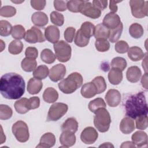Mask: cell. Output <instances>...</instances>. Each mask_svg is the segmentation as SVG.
<instances>
[{
  "label": "cell",
  "mask_w": 148,
  "mask_h": 148,
  "mask_svg": "<svg viewBox=\"0 0 148 148\" xmlns=\"http://www.w3.org/2000/svg\"><path fill=\"white\" fill-rule=\"evenodd\" d=\"M25 86L23 77L14 72L3 75L0 80L1 94L8 99H17L21 97L25 92Z\"/></svg>",
  "instance_id": "obj_1"
},
{
  "label": "cell",
  "mask_w": 148,
  "mask_h": 148,
  "mask_svg": "<svg viewBox=\"0 0 148 148\" xmlns=\"http://www.w3.org/2000/svg\"><path fill=\"white\" fill-rule=\"evenodd\" d=\"M126 115L132 119L147 115L148 108L146 96L143 92H139L130 96L124 105Z\"/></svg>",
  "instance_id": "obj_2"
},
{
  "label": "cell",
  "mask_w": 148,
  "mask_h": 148,
  "mask_svg": "<svg viewBox=\"0 0 148 148\" xmlns=\"http://www.w3.org/2000/svg\"><path fill=\"white\" fill-rule=\"evenodd\" d=\"M83 80V77L80 73L73 72L58 83V88L64 94H72L82 86Z\"/></svg>",
  "instance_id": "obj_3"
},
{
  "label": "cell",
  "mask_w": 148,
  "mask_h": 148,
  "mask_svg": "<svg viewBox=\"0 0 148 148\" xmlns=\"http://www.w3.org/2000/svg\"><path fill=\"white\" fill-rule=\"evenodd\" d=\"M95 114L94 124L95 128L101 132L108 131L111 123V117L108 111L105 108H101Z\"/></svg>",
  "instance_id": "obj_4"
},
{
  "label": "cell",
  "mask_w": 148,
  "mask_h": 148,
  "mask_svg": "<svg viewBox=\"0 0 148 148\" xmlns=\"http://www.w3.org/2000/svg\"><path fill=\"white\" fill-rule=\"evenodd\" d=\"M55 55L57 60L61 62L68 61L71 57V47L64 40H60L54 44Z\"/></svg>",
  "instance_id": "obj_5"
},
{
  "label": "cell",
  "mask_w": 148,
  "mask_h": 148,
  "mask_svg": "<svg viewBox=\"0 0 148 148\" xmlns=\"http://www.w3.org/2000/svg\"><path fill=\"white\" fill-rule=\"evenodd\" d=\"M12 131L18 142L24 143L28 140L29 137L28 127L24 121L21 120L16 121L13 124Z\"/></svg>",
  "instance_id": "obj_6"
},
{
  "label": "cell",
  "mask_w": 148,
  "mask_h": 148,
  "mask_svg": "<svg viewBox=\"0 0 148 148\" xmlns=\"http://www.w3.org/2000/svg\"><path fill=\"white\" fill-rule=\"evenodd\" d=\"M68 106L66 104L57 102L53 104L49 108L47 116V121H56L60 119L68 111Z\"/></svg>",
  "instance_id": "obj_7"
},
{
  "label": "cell",
  "mask_w": 148,
  "mask_h": 148,
  "mask_svg": "<svg viewBox=\"0 0 148 148\" xmlns=\"http://www.w3.org/2000/svg\"><path fill=\"white\" fill-rule=\"evenodd\" d=\"M148 1L143 0H131L130 5L131 13L134 17L138 18L147 16Z\"/></svg>",
  "instance_id": "obj_8"
},
{
  "label": "cell",
  "mask_w": 148,
  "mask_h": 148,
  "mask_svg": "<svg viewBox=\"0 0 148 148\" xmlns=\"http://www.w3.org/2000/svg\"><path fill=\"white\" fill-rule=\"evenodd\" d=\"M24 40L29 43H40L45 41L46 38L41 31L36 27H32L28 29L24 36Z\"/></svg>",
  "instance_id": "obj_9"
},
{
  "label": "cell",
  "mask_w": 148,
  "mask_h": 148,
  "mask_svg": "<svg viewBox=\"0 0 148 148\" xmlns=\"http://www.w3.org/2000/svg\"><path fill=\"white\" fill-rule=\"evenodd\" d=\"M82 14L93 19L99 18L101 14V11L95 8L91 2L84 1L80 12Z\"/></svg>",
  "instance_id": "obj_10"
},
{
  "label": "cell",
  "mask_w": 148,
  "mask_h": 148,
  "mask_svg": "<svg viewBox=\"0 0 148 148\" xmlns=\"http://www.w3.org/2000/svg\"><path fill=\"white\" fill-rule=\"evenodd\" d=\"M98 137L97 131L92 127L85 128L80 134L81 140L86 145L93 144L97 140Z\"/></svg>",
  "instance_id": "obj_11"
},
{
  "label": "cell",
  "mask_w": 148,
  "mask_h": 148,
  "mask_svg": "<svg viewBox=\"0 0 148 148\" xmlns=\"http://www.w3.org/2000/svg\"><path fill=\"white\" fill-rule=\"evenodd\" d=\"M66 74V67L61 64H58L53 66L49 71V76L50 79L57 82L64 78Z\"/></svg>",
  "instance_id": "obj_12"
},
{
  "label": "cell",
  "mask_w": 148,
  "mask_h": 148,
  "mask_svg": "<svg viewBox=\"0 0 148 148\" xmlns=\"http://www.w3.org/2000/svg\"><path fill=\"white\" fill-rule=\"evenodd\" d=\"M121 23L119 16L116 13L110 12L104 17L102 24L109 29H113L117 28Z\"/></svg>",
  "instance_id": "obj_13"
},
{
  "label": "cell",
  "mask_w": 148,
  "mask_h": 148,
  "mask_svg": "<svg viewBox=\"0 0 148 148\" xmlns=\"http://www.w3.org/2000/svg\"><path fill=\"white\" fill-rule=\"evenodd\" d=\"M105 100L110 107L117 106L121 100L120 92L116 89H110L105 95Z\"/></svg>",
  "instance_id": "obj_14"
},
{
  "label": "cell",
  "mask_w": 148,
  "mask_h": 148,
  "mask_svg": "<svg viewBox=\"0 0 148 148\" xmlns=\"http://www.w3.org/2000/svg\"><path fill=\"white\" fill-rule=\"evenodd\" d=\"M59 29L55 25H49L45 30V38L50 43H56L60 38Z\"/></svg>",
  "instance_id": "obj_15"
},
{
  "label": "cell",
  "mask_w": 148,
  "mask_h": 148,
  "mask_svg": "<svg viewBox=\"0 0 148 148\" xmlns=\"http://www.w3.org/2000/svg\"><path fill=\"white\" fill-rule=\"evenodd\" d=\"M131 139L134 144L139 147L145 146L147 145V135L142 131H138L133 134Z\"/></svg>",
  "instance_id": "obj_16"
},
{
  "label": "cell",
  "mask_w": 148,
  "mask_h": 148,
  "mask_svg": "<svg viewBox=\"0 0 148 148\" xmlns=\"http://www.w3.org/2000/svg\"><path fill=\"white\" fill-rule=\"evenodd\" d=\"M60 142L63 147L72 146L76 142V136L74 133L69 131H62L60 136Z\"/></svg>",
  "instance_id": "obj_17"
},
{
  "label": "cell",
  "mask_w": 148,
  "mask_h": 148,
  "mask_svg": "<svg viewBox=\"0 0 148 148\" xmlns=\"http://www.w3.org/2000/svg\"><path fill=\"white\" fill-rule=\"evenodd\" d=\"M55 143L56 137L51 132H46L41 136L39 143L36 146V147H51Z\"/></svg>",
  "instance_id": "obj_18"
},
{
  "label": "cell",
  "mask_w": 148,
  "mask_h": 148,
  "mask_svg": "<svg viewBox=\"0 0 148 148\" xmlns=\"http://www.w3.org/2000/svg\"><path fill=\"white\" fill-rule=\"evenodd\" d=\"M80 92L83 97L91 98L98 94V91L95 84L91 82L83 84L82 87Z\"/></svg>",
  "instance_id": "obj_19"
},
{
  "label": "cell",
  "mask_w": 148,
  "mask_h": 148,
  "mask_svg": "<svg viewBox=\"0 0 148 148\" xmlns=\"http://www.w3.org/2000/svg\"><path fill=\"white\" fill-rule=\"evenodd\" d=\"M119 128L120 131L124 134L131 133L135 128L134 120L129 117L123 118L120 122Z\"/></svg>",
  "instance_id": "obj_20"
},
{
  "label": "cell",
  "mask_w": 148,
  "mask_h": 148,
  "mask_svg": "<svg viewBox=\"0 0 148 148\" xmlns=\"http://www.w3.org/2000/svg\"><path fill=\"white\" fill-rule=\"evenodd\" d=\"M142 75V72L140 68L137 66H132L127 71L126 77L127 80L131 83L138 82Z\"/></svg>",
  "instance_id": "obj_21"
},
{
  "label": "cell",
  "mask_w": 148,
  "mask_h": 148,
  "mask_svg": "<svg viewBox=\"0 0 148 148\" xmlns=\"http://www.w3.org/2000/svg\"><path fill=\"white\" fill-rule=\"evenodd\" d=\"M32 23L37 27H44L48 23V17L44 12H37L32 14L31 16Z\"/></svg>",
  "instance_id": "obj_22"
},
{
  "label": "cell",
  "mask_w": 148,
  "mask_h": 148,
  "mask_svg": "<svg viewBox=\"0 0 148 148\" xmlns=\"http://www.w3.org/2000/svg\"><path fill=\"white\" fill-rule=\"evenodd\" d=\"M42 87L43 83L40 80L32 77L28 82L27 91L30 94H36L40 91Z\"/></svg>",
  "instance_id": "obj_23"
},
{
  "label": "cell",
  "mask_w": 148,
  "mask_h": 148,
  "mask_svg": "<svg viewBox=\"0 0 148 148\" xmlns=\"http://www.w3.org/2000/svg\"><path fill=\"white\" fill-rule=\"evenodd\" d=\"M108 80L113 85H118L123 80V73L117 68H112L108 73Z\"/></svg>",
  "instance_id": "obj_24"
},
{
  "label": "cell",
  "mask_w": 148,
  "mask_h": 148,
  "mask_svg": "<svg viewBox=\"0 0 148 148\" xmlns=\"http://www.w3.org/2000/svg\"><path fill=\"white\" fill-rule=\"evenodd\" d=\"M110 29L106 27L102 23L98 24L95 27L94 36L96 39L109 38Z\"/></svg>",
  "instance_id": "obj_25"
},
{
  "label": "cell",
  "mask_w": 148,
  "mask_h": 148,
  "mask_svg": "<svg viewBox=\"0 0 148 148\" xmlns=\"http://www.w3.org/2000/svg\"><path fill=\"white\" fill-rule=\"evenodd\" d=\"M128 56L132 61H138L145 57V53L138 46H132L128 50Z\"/></svg>",
  "instance_id": "obj_26"
},
{
  "label": "cell",
  "mask_w": 148,
  "mask_h": 148,
  "mask_svg": "<svg viewBox=\"0 0 148 148\" xmlns=\"http://www.w3.org/2000/svg\"><path fill=\"white\" fill-rule=\"evenodd\" d=\"M77 129L78 123L76 119L73 117L67 119L61 126V130L62 131H69L74 134L77 131Z\"/></svg>",
  "instance_id": "obj_27"
},
{
  "label": "cell",
  "mask_w": 148,
  "mask_h": 148,
  "mask_svg": "<svg viewBox=\"0 0 148 148\" xmlns=\"http://www.w3.org/2000/svg\"><path fill=\"white\" fill-rule=\"evenodd\" d=\"M58 93L53 87H48L43 92V99L47 103H53L58 99Z\"/></svg>",
  "instance_id": "obj_28"
},
{
  "label": "cell",
  "mask_w": 148,
  "mask_h": 148,
  "mask_svg": "<svg viewBox=\"0 0 148 148\" xmlns=\"http://www.w3.org/2000/svg\"><path fill=\"white\" fill-rule=\"evenodd\" d=\"M37 66V62L35 59L25 57L24 58L21 62V66L23 71L30 72L34 71Z\"/></svg>",
  "instance_id": "obj_29"
},
{
  "label": "cell",
  "mask_w": 148,
  "mask_h": 148,
  "mask_svg": "<svg viewBox=\"0 0 148 148\" xmlns=\"http://www.w3.org/2000/svg\"><path fill=\"white\" fill-rule=\"evenodd\" d=\"M28 99L26 98H22L14 103V106L16 111L20 114H25L27 113L29 109L28 106Z\"/></svg>",
  "instance_id": "obj_30"
},
{
  "label": "cell",
  "mask_w": 148,
  "mask_h": 148,
  "mask_svg": "<svg viewBox=\"0 0 148 148\" xmlns=\"http://www.w3.org/2000/svg\"><path fill=\"white\" fill-rule=\"evenodd\" d=\"M79 30L84 36L90 38L94 34L95 26L91 22L86 21L82 24Z\"/></svg>",
  "instance_id": "obj_31"
},
{
  "label": "cell",
  "mask_w": 148,
  "mask_h": 148,
  "mask_svg": "<svg viewBox=\"0 0 148 148\" xmlns=\"http://www.w3.org/2000/svg\"><path fill=\"white\" fill-rule=\"evenodd\" d=\"M106 106V105L105 102L101 98H95L91 101L88 104L89 110L94 113H95L99 109L105 108Z\"/></svg>",
  "instance_id": "obj_32"
},
{
  "label": "cell",
  "mask_w": 148,
  "mask_h": 148,
  "mask_svg": "<svg viewBox=\"0 0 148 148\" xmlns=\"http://www.w3.org/2000/svg\"><path fill=\"white\" fill-rule=\"evenodd\" d=\"M129 33L132 38L138 39L142 36L144 30L142 26L139 23H133L129 28Z\"/></svg>",
  "instance_id": "obj_33"
},
{
  "label": "cell",
  "mask_w": 148,
  "mask_h": 148,
  "mask_svg": "<svg viewBox=\"0 0 148 148\" xmlns=\"http://www.w3.org/2000/svg\"><path fill=\"white\" fill-rule=\"evenodd\" d=\"M49 74V68L45 65H41L38 66L33 72L34 77L39 80H42L46 78Z\"/></svg>",
  "instance_id": "obj_34"
},
{
  "label": "cell",
  "mask_w": 148,
  "mask_h": 148,
  "mask_svg": "<svg viewBox=\"0 0 148 148\" xmlns=\"http://www.w3.org/2000/svg\"><path fill=\"white\" fill-rule=\"evenodd\" d=\"M23 43L20 40H12L9 45L8 50L9 52L14 55L18 54L23 51Z\"/></svg>",
  "instance_id": "obj_35"
},
{
  "label": "cell",
  "mask_w": 148,
  "mask_h": 148,
  "mask_svg": "<svg viewBox=\"0 0 148 148\" xmlns=\"http://www.w3.org/2000/svg\"><path fill=\"white\" fill-rule=\"evenodd\" d=\"M40 58L44 62L50 64L55 61L56 57L50 49H45L41 52Z\"/></svg>",
  "instance_id": "obj_36"
},
{
  "label": "cell",
  "mask_w": 148,
  "mask_h": 148,
  "mask_svg": "<svg viewBox=\"0 0 148 148\" xmlns=\"http://www.w3.org/2000/svg\"><path fill=\"white\" fill-rule=\"evenodd\" d=\"M123 29V25L121 22L117 28L113 29H110V34L109 36V41L112 43L117 42L121 35Z\"/></svg>",
  "instance_id": "obj_37"
},
{
  "label": "cell",
  "mask_w": 148,
  "mask_h": 148,
  "mask_svg": "<svg viewBox=\"0 0 148 148\" xmlns=\"http://www.w3.org/2000/svg\"><path fill=\"white\" fill-rule=\"evenodd\" d=\"M90 38H88L84 36L79 29L77 30L75 36V43L79 47H83L86 46L89 43Z\"/></svg>",
  "instance_id": "obj_38"
},
{
  "label": "cell",
  "mask_w": 148,
  "mask_h": 148,
  "mask_svg": "<svg viewBox=\"0 0 148 148\" xmlns=\"http://www.w3.org/2000/svg\"><path fill=\"white\" fill-rule=\"evenodd\" d=\"M84 1L71 0L66 2V6L68 9L73 13L80 12Z\"/></svg>",
  "instance_id": "obj_39"
},
{
  "label": "cell",
  "mask_w": 148,
  "mask_h": 148,
  "mask_svg": "<svg viewBox=\"0 0 148 148\" xmlns=\"http://www.w3.org/2000/svg\"><path fill=\"white\" fill-rule=\"evenodd\" d=\"M91 82L96 86L98 91V94H101L105 91L107 86L103 77L101 76H97Z\"/></svg>",
  "instance_id": "obj_40"
},
{
  "label": "cell",
  "mask_w": 148,
  "mask_h": 148,
  "mask_svg": "<svg viewBox=\"0 0 148 148\" xmlns=\"http://www.w3.org/2000/svg\"><path fill=\"white\" fill-rule=\"evenodd\" d=\"M25 30L21 25H16L13 27L12 31V36L13 38L20 40L24 38L25 34Z\"/></svg>",
  "instance_id": "obj_41"
},
{
  "label": "cell",
  "mask_w": 148,
  "mask_h": 148,
  "mask_svg": "<svg viewBox=\"0 0 148 148\" xmlns=\"http://www.w3.org/2000/svg\"><path fill=\"white\" fill-rule=\"evenodd\" d=\"M12 26L11 24L6 20L0 21V35L2 36H8L12 34Z\"/></svg>",
  "instance_id": "obj_42"
},
{
  "label": "cell",
  "mask_w": 148,
  "mask_h": 148,
  "mask_svg": "<svg viewBox=\"0 0 148 148\" xmlns=\"http://www.w3.org/2000/svg\"><path fill=\"white\" fill-rule=\"evenodd\" d=\"M95 46L97 51L99 52H105L110 48L109 42L105 39H96Z\"/></svg>",
  "instance_id": "obj_43"
},
{
  "label": "cell",
  "mask_w": 148,
  "mask_h": 148,
  "mask_svg": "<svg viewBox=\"0 0 148 148\" xmlns=\"http://www.w3.org/2000/svg\"><path fill=\"white\" fill-rule=\"evenodd\" d=\"M127 65L126 60L124 58L120 57H114L111 62V66L112 68L119 69L121 71L125 69L127 67Z\"/></svg>",
  "instance_id": "obj_44"
},
{
  "label": "cell",
  "mask_w": 148,
  "mask_h": 148,
  "mask_svg": "<svg viewBox=\"0 0 148 148\" xmlns=\"http://www.w3.org/2000/svg\"><path fill=\"white\" fill-rule=\"evenodd\" d=\"M13 111L11 108L4 104L0 105V119L8 120L12 117Z\"/></svg>",
  "instance_id": "obj_45"
},
{
  "label": "cell",
  "mask_w": 148,
  "mask_h": 148,
  "mask_svg": "<svg viewBox=\"0 0 148 148\" xmlns=\"http://www.w3.org/2000/svg\"><path fill=\"white\" fill-rule=\"evenodd\" d=\"M50 20L51 23L57 26H62L64 23L63 14L56 11H53L51 13Z\"/></svg>",
  "instance_id": "obj_46"
},
{
  "label": "cell",
  "mask_w": 148,
  "mask_h": 148,
  "mask_svg": "<svg viewBox=\"0 0 148 148\" xmlns=\"http://www.w3.org/2000/svg\"><path fill=\"white\" fill-rule=\"evenodd\" d=\"M16 13V9L12 6H4L1 8L0 15L5 17H10L14 16Z\"/></svg>",
  "instance_id": "obj_47"
},
{
  "label": "cell",
  "mask_w": 148,
  "mask_h": 148,
  "mask_svg": "<svg viewBox=\"0 0 148 148\" xmlns=\"http://www.w3.org/2000/svg\"><path fill=\"white\" fill-rule=\"evenodd\" d=\"M136 128L138 130H144L148 126V119L147 115H143L136 117Z\"/></svg>",
  "instance_id": "obj_48"
},
{
  "label": "cell",
  "mask_w": 148,
  "mask_h": 148,
  "mask_svg": "<svg viewBox=\"0 0 148 148\" xmlns=\"http://www.w3.org/2000/svg\"><path fill=\"white\" fill-rule=\"evenodd\" d=\"M115 50L120 54H124L128 51L129 49V46L128 43L124 40H120L116 43L114 46Z\"/></svg>",
  "instance_id": "obj_49"
},
{
  "label": "cell",
  "mask_w": 148,
  "mask_h": 148,
  "mask_svg": "<svg viewBox=\"0 0 148 148\" xmlns=\"http://www.w3.org/2000/svg\"><path fill=\"white\" fill-rule=\"evenodd\" d=\"M76 29L75 28L70 27L66 28L64 31V36L65 40L69 43H72L75 36Z\"/></svg>",
  "instance_id": "obj_50"
},
{
  "label": "cell",
  "mask_w": 148,
  "mask_h": 148,
  "mask_svg": "<svg viewBox=\"0 0 148 148\" xmlns=\"http://www.w3.org/2000/svg\"><path fill=\"white\" fill-rule=\"evenodd\" d=\"M40 105V99L38 97H32L28 99V106L29 110L35 109Z\"/></svg>",
  "instance_id": "obj_51"
},
{
  "label": "cell",
  "mask_w": 148,
  "mask_h": 148,
  "mask_svg": "<svg viewBox=\"0 0 148 148\" xmlns=\"http://www.w3.org/2000/svg\"><path fill=\"white\" fill-rule=\"evenodd\" d=\"M31 6L35 10H43L46 4V1L45 0L42 1H36V0H31L30 1Z\"/></svg>",
  "instance_id": "obj_52"
},
{
  "label": "cell",
  "mask_w": 148,
  "mask_h": 148,
  "mask_svg": "<svg viewBox=\"0 0 148 148\" xmlns=\"http://www.w3.org/2000/svg\"><path fill=\"white\" fill-rule=\"evenodd\" d=\"M25 55L26 57L36 59L38 56V51L36 47H28L25 50Z\"/></svg>",
  "instance_id": "obj_53"
},
{
  "label": "cell",
  "mask_w": 148,
  "mask_h": 148,
  "mask_svg": "<svg viewBox=\"0 0 148 148\" xmlns=\"http://www.w3.org/2000/svg\"><path fill=\"white\" fill-rule=\"evenodd\" d=\"M54 6L56 10L60 12L65 11L67 9L66 2L64 1H54L53 2Z\"/></svg>",
  "instance_id": "obj_54"
},
{
  "label": "cell",
  "mask_w": 148,
  "mask_h": 148,
  "mask_svg": "<svg viewBox=\"0 0 148 148\" xmlns=\"http://www.w3.org/2000/svg\"><path fill=\"white\" fill-rule=\"evenodd\" d=\"M95 8L98 9L99 10H105L108 5V1H99L95 0L92 1V3Z\"/></svg>",
  "instance_id": "obj_55"
},
{
  "label": "cell",
  "mask_w": 148,
  "mask_h": 148,
  "mask_svg": "<svg viewBox=\"0 0 148 148\" xmlns=\"http://www.w3.org/2000/svg\"><path fill=\"white\" fill-rule=\"evenodd\" d=\"M121 1H109V9L112 13H116L117 11L118 8L117 6V3H120Z\"/></svg>",
  "instance_id": "obj_56"
},
{
  "label": "cell",
  "mask_w": 148,
  "mask_h": 148,
  "mask_svg": "<svg viewBox=\"0 0 148 148\" xmlns=\"http://www.w3.org/2000/svg\"><path fill=\"white\" fill-rule=\"evenodd\" d=\"M141 83L142 86L145 88L147 89V73H145L143 76H142L141 79Z\"/></svg>",
  "instance_id": "obj_57"
},
{
  "label": "cell",
  "mask_w": 148,
  "mask_h": 148,
  "mask_svg": "<svg viewBox=\"0 0 148 148\" xmlns=\"http://www.w3.org/2000/svg\"><path fill=\"white\" fill-rule=\"evenodd\" d=\"M135 145L132 142L130 141H126L122 143V145L120 146V147H135Z\"/></svg>",
  "instance_id": "obj_58"
},
{
  "label": "cell",
  "mask_w": 148,
  "mask_h": 148,
  "mask_svg": "<svg viewBox=\"0 0 148 148\" xmlns=\"http://www.w3.org/2000/svg\"><path fill=\"white\" fill-rule=\"evenodd\" d=\"M99 147H114V146L111 144L110 143H103L102 145H101L99 146Z\"/></svg>",
  "instance_id": "obj_59"
},
{
  "label": "cell",
  "mask_w": 148,
  "mask_h": 148,
  "mask_svg": "<svg viewBox=\"0 0 148 148\" xmlns=\"http://www.w3.org/2000/svg\"><path fill=\"white\" fill-rule=\"evenodd\" d=\"M1 132H2V134H1V143H0V144H2V143H3V142H5V140H6V136H5V135H3V130H2V126H1Z\"/></svg>",
  "instance_id": "obj_60"
},
{
  "label": "cell",
  "mask_w": 148,
  "mask_h": 148,
  "mask_svg": "<svg viewBox=\"0 0 148 148\" xmlns=\"http://www.w3.org/2000/svg\"><path fill=\"white\" fill-rule=\"evenodd\" d=\"M0 41H1V51H2L3 48H5V44L3 43L2 40H1Z\"/></svg>",
  "instance_id": "obj_61"
},
{
  "label": "cell",
  "mask_w": 148,
  "mask_h": 148,
  "mask_svg": "<svg viewBox=\"0 0 148 148\" xmlns=\"http://www.w3.org/2000/svg\"><path fill=\"white\" fill-rule=\"evenodd\" d=\"M12 2L13 3H22L24 2V1H12Z\"/></svg>",
  "instance_id": "obj_62"
}]
</instances>
